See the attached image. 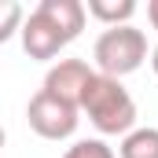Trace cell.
<instances>
[{
	"label": "cell",
	"mask_w": 158,
	"mask_h": 158,
	"mask_svg": "<svg viewBox=\"0 0 158 158\" xmlns=\"http://www.w3.org/2000/svg\"><path fill=\"white\" fill-rule=\"evenodd\" d=\"M81 110L88 114L96 132H103V136H129L132 129H140L136 125V118H140L136 114V99L129 96V88L118 77H107L99 70H96L92 85H88V92H85Z\"/></svg>",
	"instance_id": "6da1fadb"
},
{
	"label": "cell",
	"mask_w": 158,
	"mask_h": 158,
	"mask_svg": "<svg viewBox=\"0 0 158 158\" xmlns=\"http://www.w3.org/2000/svg\"><path fill=\"white\" fill-rule=\"evenodd\" d=\"M92 59H96V70L107 74V77H125V74H136L147 59V33L136 30V26H114V30H103L96 44H92Z\"/></svg>",
	"instance_id": "7a4b0ae2"
},
{
	"label": "cell",
	"mask_w": 158,
	"mask_h": 158,
	"mask_svg": "<svg viewBox=\"0 0 158 158\" xmlns=\"http://www.w3.org/2000/svg\"><path fill=\"white\" fill-rule=\"evenodd\" d=\"M26 121L44 140H70L77 132L81 107H74V103H66V99H59V96H52V92L40 88L30 99V107H26Z\"/></svg>",
	"instance_id": "3957f363"
},
{
	"label": "cell",
	"mask_w": 158,
	"mask_h": 158,
	"mask_svg": "<svg viewBox=\"0 0 158 158\" xmlns=\"http://www.w3.org/2000/svg\"><path fill=\"white\" fill-rule=\"evenodd\" d=\"M92 77H96V70H92L85 59H59V63L44 74V92H52V96H59V99L81 107Z\"/></svg>",
	"instance_id": "277c9868"
},
{
	"label": "cell",
	"mask_w": 158,
	"mask_h": 158,
	"mask_svg": "<svg viewBox=\"0 0 158 158\" xmlns=\"http://www.w3.org/2000/svg\"><path fill=\"white\" fill-rule=\"evenodd\" d=\"M66 44H70V40L55 30V22L33 7L30 19H26V26H22V52H26L30 59H44V63H48V59H55Z\"/></svg>",
	"instance_id": "5b68a950"
},
{
	"label": "cell",
	"mask_w": 158,
	"mask_h": 158,
	"mask_svg": "<svg viewBox=\"0 0 158 158\" xmlns=\"http://www.w3.org/2000/svg\"><path fill=\"white\" fill-rule=\"evenodd\" d=\"M37 11L48 15V19L55 22V30H59L66 40H77L81 37V30H85V15H88V7H85L81 0H40Z\"/></svg>",
	"instance_id": "8992f818"
},
{
	"label": "cell",
	"mask_w": 158,
	"mask_h": 158,
	"mask_svg": "<svg viewBox=\"0 0 158 158\" xmlns=\"http://www.w3.org/2000/svg\"><path fill=\"white\" fill-rule=\"evenodd\" d=\"M88 15L96 22H103L107 30L114 26H132V15H136V0H88L85 4Z\"/></svg>",
	"instance_id": "52a82bcc"
},
{
	"label": "cell",
	"mask_w": 158,
	"mask_h": 158,
	"mask_svg": "<svg viewBox=\"0 0 158 158\" xmlns=\"http://www.w3.org/2000/svg\"><path fill=\"white\" fill-rule=\"evenodd\" d=\"M118 158H158V129L155 125H140L129 136H121Z\"/></svg>",
	"instance_id": "ba28073f"
},
{
	"label": "cell",
	"mask_w": 158,
	"mask_h": 158,
	"mask_svg": "<svg viewBox=\"0 0 158 158\" xmlns=\"http://www.w3.org/2000/svg\"><path fill=\"white\" fill-rule=\"evenodd\" d=\"M26 11H22V4H15V0H7L4 4V15H0V40H11V33L19 30L22 33V26H26Z\"/></svg>",
	"instance_id": "9c48e42d"
},
{
	"label": "cell",
	"mask_w": 158,
	"mask_h": 158,
	"mask_svg": "<svg viewBox=\"0 0 158 158\" xmlns=\"http://www.w3.org/2000/svg\"><path fill=\"white\" fill-rule=\"evenodd\" d=\"M63 158H118L114 147H107L103 140H77L74 147H66Z\"/></svg>",
	"instance_id": "30bf717a"
},
{
	"label": "cell",
	"mask_w": 158,
	"mask_h": 158,
	"mask_svg": "<svg viewBox=\"0 0 158 158\" xmlns=\"http://www.w3.org/2000/svg\"><path fill=\"white\" fill-rule=\"evenodd\" d=\"M147 19H151V26H155V33H158V0L147 4Z\"/></svg>",
	"instance_id": "8fae6325"
},
{
	"label": "cell",
	"mask_w": 158,
	"mask_h": 158,
	"mask_svg": "<svg viewBox=\"0 0 158 158\" xmlns=\"http://www.w3.org/2000/svg\"><path fill=\"white\" fill-rule=\"evenodd\" d=\"M151 66H155V74H158V44L151 48Z\"/></svg>",
	"instance_id": "7c38bea8"
}]
</instances>
